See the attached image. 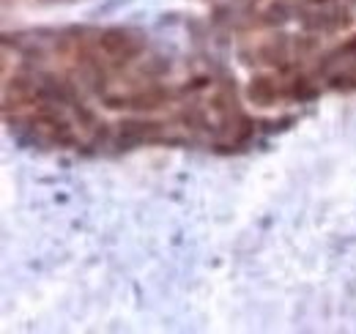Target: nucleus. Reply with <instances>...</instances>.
I'll list each match as a JSON object with an SVG mask.
<instances>
[{
    "instance_id": "f257e3e1",
    "label": "nucleus",
    "mask_w": 356,
    "mask_h": 334,
    "mask_svg": "<svg viewBox=\"0 0 356 334\" xmlns=\"http://www.w3.org/2000/svg\"><path fill=\"white\" fill-rule=\"evenodd\" d=\"M96 47H99V52H104V58H110L115 63H129L143 52V42L127 31H104Z\"/></svg>"
},
{
    "instance_id": "f03ea898",
    "label": "nucleus",
    "mask_w": 356,
    "mask_h": 334,
    "mask_svg": "<svg viewBox=\"0 0 356 334\" xmlns=\"http://www.w3.org/2000/svg\"><path fill=\"white\" fill-rule=\"evenodd\" d=\"M250 96L258 104H266V102H271L277 96V85L271 83V80H266V77H261V80H255V83L250 85Z\"/></svg>"
}]
</instances>
